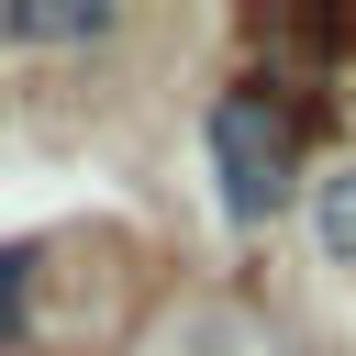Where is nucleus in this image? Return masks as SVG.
<instances>
[{
	"label": "nucleus",
	"mask_w": 356,
	"mask_h": 356,
	"mask_svg": "<svg viewBox=\"0 0 356 356\" xmlns=\"http://www.w3.org/2000/svg\"><path fill=\"white\" fill-rule=\"evenodd\" d=\"M200 134H211V200H222V222H245V234L278 222L289 189H300V122H289V100L267 78H234Z\"/></svg>",
	"instance_id": "obj_1"
},
{
	"label": "nucleus",
	"mask_w": 356,
	"mask_h": 356,
	"mask_svg": "<svg viewBox=\"0 0 356 356\" xmlns=\"http://www.w3.org/2000/svg\"><path fill=\"white\" fill-rule=\"evenodd\" d=\"M111 11H11L0 0V44H100Z\"/></svg>",
	"instance_id": "obj_3"
},
{
	"label": "nucleus",
	"mask_w": 356,
	"mask_h": 356,
	"mask_svg": "<svg viewBox=\"0 0 356 356\" xmlns=\"http://www.w3.org/2000/svg\"><path fill=\"white\" fill-rule=\"evenodd\" d=\"M33 267H44L33 245H0V345H11V334H22V312H33Z\"/></svg>",
	"instance_id": "obj_4"
},
{
	"label": "nucleus",
	"mask_w": 356,
	"mask_h": 356,
	"mask_svg": "<svg viewBox=\"0 0 356 356\" xmlns=\"http://www.w3.org/2000/svg\"><path fill=\"white\" fill-rule=\"evenodd\" d=\"M312 245H323L334 267H356V156H345L334 178H312Z\"/></svg>",
	"instance_id": "obj_2"
}]
</instances>
